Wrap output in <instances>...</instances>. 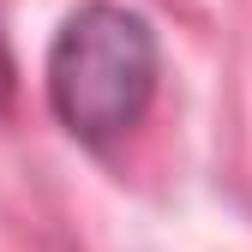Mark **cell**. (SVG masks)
I'll use <instances>...</instances> for the list:
<instances>
[{
  "instance_id": "cell-1",
  "label": "cell",
  "mask_w": 252,
  "mask_h": 252,
  "mask_svg": "<svg viewBox=\"0 0 252 252\" xmlns=\"http://www.w3.org/2000/svg\"><path fill=\"white\" fill-rule=\"evenodd\" d=\"M156 78H162V42L150 18L120 0L72 6L42 60V90L54 120L90 150L120 144L150 114Z\"/></svg>"
},
{
  "instance_id": "cell-2",
  "label": "cell",
  "mask_w": 252,
  "mask_h": 252,
  "mask_svg": "<svg viewBox=\"0 0 252 252\" xmlns=\"http://www.w3.org/2000/svg\"><path fill=\"white\" fill-rule=\"evenodd\" d=\"M12 102V54H6V36H0V114Z\"/></svg>"
}]
</instances>
